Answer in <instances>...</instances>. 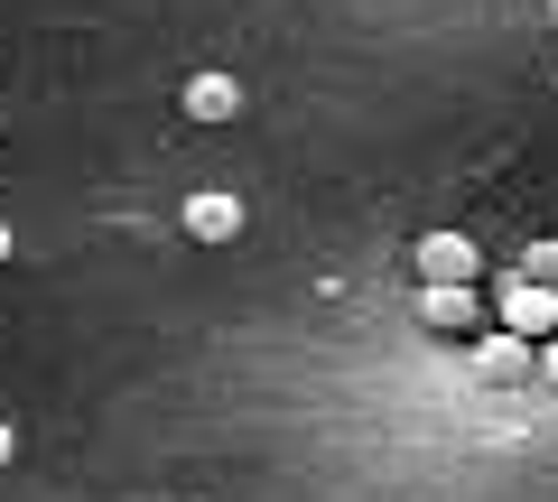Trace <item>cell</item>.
<instances>
[{
    "instance_id": "11",
    "label": "cell",
    "mask_w": 558,
    "mask_h": 502,
    "mask_svg": "<svg viewBox=\"0 0 558 502\" xmlns=\"http://www.w3.org/2000/svg\"><path fill=\"white\" fill-rule=\"evenodd\" d=\"M549 10H558V0H549Z\"/></svg>"
},
{
    "instance_id": "10",
    "label": "cell",
    "mask_w": 558,
    "mask_h": 502,
    "mask_svg": "<svg viewBox=\"0 0 558 502\" xmlns=\"http://www.w3.org/2000/svg\"><path fill=\"white\" fill-rule=\"evenodd\" d=\"M0 261H10V223H0Z\"/></svg>"
},
{
    "instance_id": "7",
    "label": "cell",
    "mask_w": 558,
    "mask_h": 502,
    "mask_svg": "<svg viewBox=\"0 0 558 502\" xmlns=\"http://www.w3.org/2000/svg\"><path fill=\"white\" fill-rule=\"evenodd\" d=\"M512 280H539V289H558V242H531V252H521V270Z\"/></svg>"
},
{
    "instance_id": "3",
    "label": "cell",
    "mask_w": 558,
    "mask_h": 502,
    "mask_svg": "<svg viewBox=\"0 0 558 502\" xmlns=\"http://www.w3.org/2000/svg\"><path fill=\"white\" fill-rule=\"evenodd\" d=\"M475 372H484V382H539V344H531V335H512V326H484Z\"/></svg>"
},
{
    "instance_id": "1",
    "label": "cell",
    "mask_w": 558,
    "mask_h": 502,
    "mask_svg": "<svg viewBox=\"0 0 558 502\" xmlns=\"http://www.w3.org/2000/svg\"><path fill=\"white\" fill-rule=\"evenodd\" d=\"M418 326H428V335H484L475 280H418Z\"/></svg>"
},
{
    "instance_id": "6",
    "label": "cell",
    "mask_w": 558,
    "mask_h": 502,
    "mask_svg": "<svg viewBox=\"0 0 558 502\" xmlns=\"http://www.w3.org/2000/svg\"><path fill=\"white\" fill-rule=\"evenodd\" d=\"M233 112H242L233 75H186V121H233Z\"/></svg>"
},
{
    "instance_id": "2",
    "label": "cell",
    "mask_w": 558,
    "mask_h": 502,
    "mask_svg": "<svg viewBox=\"0 0 558 502\" xmlns=\"http://www.w3.org/2000/svg\"><path fill=\"white\" fill-rule=\"evenodd\" d=\"M410 270L418 280H484V242L475 233H418Z\"/></svg>"
},
{
    "instance_id": "8",
    "label": "cell",
    "mask_w": 558,
    "mask_h": 502,
    "mask_svg": "<svg viewBox=\"0 0 558 502\" xmlns=\"http://www.w3.org/2000/svg\"><path fill=\"white\" fill-rule=\"evenodd\" d=\"M539 382H558V335H539Z\"/></svg>"
},
{
    "instance_id": "9",
    "label": "cell",
    "mask_w": 558,
    "mask_h": 502,
    "mask_svg": "<svg viewBox=\"0 0 558 502\" xmlns=\"http://www.w3.org/2000/svg\"><path fill=\"white\" fill-rule=\"evenodd\" d=\"M10 456H20V428H10V419H0V465H10Z\"/></svg>"
},
{
    "instance_id": "4",
    "label": "cell",
    "mask_w": 558,
    "mask_h": 502,
    "mask_svg": "<svg viewBox=\"0 0 558 502\" xmlns=\"http://www.w3.org/2000/svg\"><path fill=\"white\" fill-rule=\"evenodd\" d=\"M502 326H512V335H558V289H539V280H512V270H502Z\"/></svg>"
},
{
    "instance_id": "5",
    "label": "cell",
    "mask_w": 558,
    "mask_h": 502,
    "mask_svg": "<svg viewBox=\"0 0 558 502\" xmlns=\"http://www.w3.org/2000/svg\"><path fill=\"white\" fill-rule=\"evenodd\" d=\"M186 233L196 242H242V196H186Z\"/></svg>"
}]
</instances>
